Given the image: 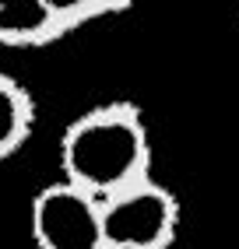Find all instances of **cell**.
<instances>
[{
  "instance_id": "cell-1",
  "label": "cell",
  "mask_w": 239,
  "mask_h": 249,
  "mask_svg": "<svg viewBox=\"0 0 239 249\" xmlns=\"http://www.w3.org/2000/svg\"><path fill=\"white\" fill-rule=\"evenodd\" d=\"M60 179L99 204L151 179V134L141 109L113 98L78 112L60 134Z\"/></svg>"
},
{
  "instance_id": "cell-2",
  "label": "cell",
  "mask_w": 239,
  "mask_h": 249,
  "mask_svg": "<svg viewBox=\"0 0 239 249\" xmlns=\"http://www.w3.org/2000/svg\"><path fill=\"white\" fill-rule=\"evenodd\" d=\"M179 231V200L155 176L102 200L106 249H173Z\"/></svg>"
},
{
  "instance_id": "cell-3",
  "label": "cell",
  "mask_w": 239,
  "mask_h": 249,
  "mask_svg": "<svg viewBox=\"0 0 239 249\" xmlns=\"http://www.w3.org/2000/svg\"><path fill=\"white\" fill-rule=\"evenodd\" d=\"M28 228L36 249H106L102 204L71 182H49L32 196Z\"/></svg>"
},
{
  "instance_id": "cell-4",
  "label": "cell",
  "mask_w": 239,
  "mask_h": 249,
  "mask_svg": "<svg viewBox=\"0 0 239 249\" xmlns=\"http://www.w3.org/2000/svg\"><path fill=\"white\" fill-rule=\"evenodd\" d=\"M63 39L42 0H0V46L7 49H42Z\"/></svg>"
},
{
  "instance_id": "cell-5",
  "label": "cell",
  "mask_w": 239,
  "mask_h": 249,
  "mask_svg": "<svg viewBox=\"0 0 239 249\" xmlns=\"http://www.w3.org/2000/svg\"><path fill=\"white\" fill-rule=\"evenodd\" d=\"M36 130V98L7 74H0V161H7L28 144Z\"/></svg>"
},
{
  "instance_id": "cell-6",
  "label": "cell",
  "mask_w": 239,
  "mask_h": 249,
  "mask_svg": "<svg viewBox=\"0 0 239 249\" xmlns=\"http://www.w3.org/2000/svg\"><path fill=\"white\" fill-rule=\"evenodd\" d=\"M42 4L67 36V32H74V28H84L92 21L116 18V14L130 11L134 0H42Z\"/></svg>"
},
{
  "instance_id": "cell-7",
  "label": "cell",
  "mask_w": 239,
  "mask_h": 249,
  "mask_svg": "<svg viewBox=\"0 0 239 249\" xmlns=\"http://www.w3.org/2000/svg\"><path fill=\"white\" fill-rule=\"evenodd\" d=\"M236 7H239V0H236Z\"/></svg>"
}]
</instances>
